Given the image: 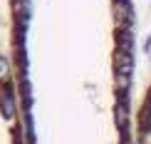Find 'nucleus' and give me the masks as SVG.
Listing matches in <instances>:
<instances>
[{
    "label": "nucleus",
    "mask_w": 151,
    "mask_h": 144,
    "mask_svg": "<svg viewBox=\"0 0 151 144\" xmlns=\"http://www.w3.org/2000/svg\"><path fill=\"white\" fill-rule=\"evenodd\" d=\"M8 57L27 144H139L131 0H8Z\"/></svg>",
    "instance_id": "f257e3e1"
},
{
    "label": "nucleus",
    "mask_w": 151,
    "mask_h": 144,
    "mask_svg": "<svg viewBox=\"0 0 151 144\" xmlns=\"http://www.w3.org/2000/svg\"><path fill=\"white\" fill-rule=\"evenodd\" d=\"M0 144H27L15 75L8 52L0 50Z\"/></svg>",
    "instance_id": "f03ea898"
},
{
    "label": "nucleus",
    "mask_w": 151,
    "mask_h": 144,
    "mask_svg": "<svg viewBox=\"0 0 151 144\" xmlns=\"http://www.w3.org/2000/svg\"><path fill=\"white\" fill-rule=\"evenodd\" d=\"M134 129L139 144H151V85L144 90L139 104L134 109Z\"/></svg>",
    "instance_id": "7ed1b4c3"
}]
</instances>
